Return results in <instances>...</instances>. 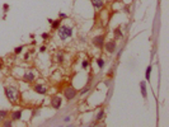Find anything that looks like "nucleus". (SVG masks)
<instances>
[{
  "instance_id": "f257e3e1",
  "label": "nucleus",
  "mask_w": 169,
  "mask_h": 127,
  "mask_svg": "<svg viewBox=\"0 0 169 127\" xmlns=\"http://www.w3.org/2000/svg\"><path fill=\"white\" fill-rule=\"evenodd\" d=\"M4 94L6 97L9 102L12 104H18L19 103V99H21V93H19V88L18 85H14V84H8L4 86Z\"/></svg>"
},
{
  "instance_id": "f03ea898",
  "label": "nucleus",
  "mask_w": 169,
  "mask_h": 127,
  "mask_svg": "<svg viewBox=\"0 0 169 127\" xmlns=\"http://www.w3.org/2000/svg\"><path fill=\"white\" fill-rule=\"evenodd\" d=\"M72 27L70 26H60L59 27V37L61 41H68L69 38L72 37Z\"/></svg>"
},
{
  "instance_id": "7ed1b4c3",
  "label": "nucleus",
  "mask_w": 169,
  "mask_h": 127,
  "mask_svg": "<svg viewBox=\"0 0 169 127\" xmlns=\"http://www.w3.org/2000/svg\"><path fill=\"white\" fill-rule=\"evenodd\" d=\"M78 95V90L72 86H66L64 89V98L66 99L68 102H71L72 99H75Z\"/></svg>"
},
{
  "instance_id": "20e7f679",
  "label": "nucleus",
  "mask_w": 169,
  "mask_h": 127,
  "mask_svg": "<svg viewBox=\"0 0 169 127\" xmlns=\"http://www.w3.org/2000/svg\"><path fill=\"white\" fill-rule=\"evenodd\" d=\"M103 47L107 53H115L116 50H117V42H116V39H109V41L104 42Z\"/></svg>"
},
{
  "instance_id": "39448f33",
  "label": "nucleus",
  "mask_w": 169,
  "mask_h": 127,
  "mask_svg": "<svg viewBox=\"0 0 169 127\" xmlns=\"http://www.w3.org/2000/svg\"><path fill=\"white\" fill-rule=\"evenodd\" d=\"M104 42H106V38H104L103 35L94 36V37H93V39H92L93 46H94V47H97V48H103Z\"/></svg>"
},
{
  "instance_id": "423d86ee",
  "label": "nucleus",
  "mask_w": 169,
  "mask_h": 127,
  "mask_svg": "<svg viewBox=\"0 0 169 127\" xmlns=\"http://www.w3.org/2000/svg\"><path fill=\"white\" fill-rule=\"evenodd\" d=\"M36 78H37V76H36V72L33 71V70H27L22 76L23 81H26V83H33L36 80Z\"/></svg>"
},
{
  "instance_id": "0eeeda50",
  "label": "nucleus",
  "mask_w": 169,
  "mask_h": 127,
  "mask_svg": "<svg viewBox=\"0 0 169 127\" xmlns=\"http://www.w3.org/2000/svg\"><path fill=\"white\" fill-rule=\"evenodd\" d=\"M22 116H23V111H22V109H14V111L9 112V118H10L13 122L21 121Z\"/></svg>"
},
{
  "instance_id": "6e6552de",
  "label": "nucleus",
  "mask_w": 169,
  "mask_h": 127,
  "mask_svg": "<svg viewBox=\"0 0 169 127\" xmlns=\"http://www.w3.org/2000/svg\"><path fill=\"white\" fill-rule=\"evenodd\" d=\"M61 106H62V98L60 95H54L51 98V107L54 109H56V111H57V109H60L61 108Z\"/></svg>"
},
{
  "instance_id": "1a4fd4ad",
  "label": "nucleus",
  "mask_w": 169,
  "mask_h": 127,
  "mask_svg": "<svg viewBox=\"0 0 169 127\" xmlns=\"http://www.w3.org/2000/svg\"><path fill=\"white\" fill-rule=\"evenodd\" d=\"M33 92L34 93H37V94H39V95H46L47 94V86L46 85H43V84H34L33 85Z\"/></svg>"
},
{
  "instance_id": "9d476101",
  "label": "nucleus",
  "mask_w": 169,
  "mask_h": 127,
  "mask_svg": "<svg viewBox=\"0 0 169 127\" xmlns=\"http://www.w3.org/2000/svg\"><path fill=\"white\" fill-rule=\"evenodd\" d=\"M92 81H93V78H92V75H90V76H89L88 83L81 88V90H80V95H85V94H87V93L89 92V90L92 89Z\"/></svg>"
},
{
  "instance_id": "9b49d317",
  "label": "nucleus",
  "mask_w": 169,
  "mask_h": 127,
  "mask_svg": "<svg viewBox=\"0 0 169 127\" xmlns=\"http://www.w3.org/2000/svg\"><path fill=\"white\" fill-rule=\"evenodd\" d=\"M92 1V5L95 10H101L104 5V0H90Z\"/></svg>"
},
{
  "instance_id": "f8f14e48",
  "label": "nucleus",
  "mask_w": 169,
  "mask_h": 127,
  "mask_svg": "<svg viewBox=\"0 0 169 127\" xmlns=\"http://www.w3.org/2000/svg\"><path fill=\"white\" fill-rule=\"evenodd\" d=\"M55 61L59 64V65H61V64H64L65 61V53L62 51H57L56 52V56H55Z\"/></svg>"
},
{
  "instance_id": "ddd939ff",
  "label": "nucleus",
  "mask_w": 169,
  "mask_h": 127,
  "mask_svg": "<svg viewBox=\"0 0 169 127\" xmlns=\"http://www.w3.org/2000/svg\"><path fill=\"white\" fill-rule=\"evenodd\" d=\"M104 116H106V112H104V109L103 108H101V109H98V112H97V115H95V122L99 123L101 121H103L104 119Z\"/></svg>"
},
{
  "instance_id": "4468645a",
  "label": "nucleus",
  "mask_w": 169,
  "mask_h": 127,
  "mask_svg": "<svg viewBox=\"0 0 169 127\" xmlns=\"http://www.w3.org/2000/svg\"><path fill=\"white\" fill-rule=\"evenodd\" d=\"M140 92L141 95L144 97L145 99L148 98V88H146V81H140Z\"/></svg>"
},
{
  "instance_id": "2eb2a0df",
  "label": "nucleus",
  "mask_w": 169,
  "mask_h": 127,
  "mask_svg": "<svg viewBox=\"0 0 169 127\" xmlns=\"http://www.w3.org/2000/svg\"><path fill=\"white\" fill-rule=\"evenodd\" d=\"M113 36H115V39H121L122 37H123V33H122V31H121L120 27L115 28V31H113Z\"/></svg>"
},
{
  "instance_id": "dca6fc26",
  "label": "nucleus",
  "mask_w": 169,
  "mask_h": 127,
  "mask_svg": "<svg viewBox=\"0 0 169 127\" xmlns=\"http://www.w3.org/2000/svg\"><path fill=\"white\" fill-rule=\"evenodd\" d=\"M9 117V111L8 109H0V123L4 121L5 118Z\"/></svg>"
},
{
  "instance_id": "f3484780",
  "label": "nucleus",
  "mask_w": 169,
  "mask_h": 127,
  "mask_svg": "<svg viewBox=\"0 0 169 127\" xmlns=\"http://www.w3.org/2000/svg\"><path fill=\"white\" fill-rule=\"evenodd\" d=\"M60 26H61V19L60 18L55 19V21H52V23H51V29H54V31H57Z\"/></svg>"
},
{
  "instance_id": "a211bd4d",
  "label": "nucleus",
  "mask_w": 169,
  "mask_h": 127,
  "mask_svg": "<svg viewBox=\"0 0 169 127\" xmlns=\"http://www.w3.org/2000/svg\"><path fill=\"white\" fill-rule=\"evenodd\" d=\"M0 125H1L3 127H12V126H14V122H13L12 119L8 117V118H5L4 121H3L1 123H0Z\"/></svg>"
},
{
  "instance_id": "6ab92c4d",
  "label": "nucleus",
  "mask_w": 169,
  "mask_h": 127,
  "mask_svg": "<svg viewBox=\"0 0 169 127\" xmlns=\"http://www.w3.org/2000/svg\"><path fill=\"white\" fill-rule=\"evenodd\" d=\"M151 71H153V68H151L150 65L146 68V71H145V79H146V81L150 80V76H151Z\"/></svg>"
},
{
  "instance_id": "aec40b11",
  "label": "nucleus",
  "mask_w": 169,
  "mask_h": 127,
  "mask_svg": "<svg viewBox=\"0 0 169 127\" xmlns=\"http://www.w3.org/2000/svg\"><path fill=\"white\" fill-rule=\"evenodd\" d=\"M95 62H97V65H98V68L99 69H103L104 68V65H106V61L102 57H98L97 60H95Z\"/></svg>"
},
{
  "instance_id": "412c9836",
  "label": "nucleus",
  "mask_w": 169,
  "mask_h": 127,
  "mask_svg": "<svg viewBox=\"0 0 169 127\" xmlns=\"http://www.w3.org/2000/svg\"><path fill=\"white\" fill-rule=\"evenodd\" d=\"M89 68V60H83V62H81V69L83 70H88Z\"/></svg>"
},
{
  "instance_id": "4be33fe9",
  "label": "nucleus",
  "mask_w": 169,
  "mask_h": 127,
  "mask_svg": "<svg viewBox=\"0 0 169 127\" xmlns=\"http://www.w3.org/2000/svg\"><path fill=\"white\" fill-rule=\"evenodd\" d=\"M23 48H24V46H18V47H15L14 48V53H15V55H19V53H22Z\"/></svg>"
},
{
  "instance_id": "5701e85b",
  "label": "nucleus",
  "mask_w": 169,
  "mask_h": 127,
  "mask_svg": "<svg viewBox=\"0 0 169 127\" xmlns=\"http://www.w3.org/2000/svg\"><path fill=\"white\" fill-rule=\"evenodd\" d=\"M59 18H60L61 21H64V19H66V18H68V14H65V13L60 12V13H59Z\"/></svg>"
},
{
  "instance_id": "b1692460",
  "label": "nucleus",
  "mask_w": 169,
  "mask_h": 127,
  "mask_svg": "<svg viewBox=\"0 0 169 127\" xmlns=\"http://www.w3.org/2000/svg\"><path fill=\"white\" fill-rule=\"evenodd\" d=\"M50 37H51V36H50V33H42V39H45V41H47V39H50Z\"/></svg>"
},
{
  "instance_id": "393cba45",
  "label": "nucleus",
  "mask_w": 169,
  "mask_h": 127,
  "mask_svg": "<svg viewBox=\"0 0 169 127\" xmlns=\"http://www.w3.org/2000/svg\"><path fill=\"white\" fill-rule=\"evenodd\" d=\"M9 10V4H4V5H3V12H8Z\"/></svg>"
},
{
  "instance_id": "a878e982",
  "label": "nucleus",
  "mask_w": 169,
  "mask_h": 127,
  "mask_svg": "<svg viewBox=\"0 0 169 127\" xmlns=\"http://www.w3.org/2000/svg\"><path fill=\"white\" fill-rule=\"evenodd\" d=\"M70 118H71L70 116H66V117H64V122H65V123H66V122H69V121H70Z\"/></svg>"
},
{
  "instance_id": "bb28decb",
  "label": "nucleus",
  "mask_w": 169,
  "mask_h": 127,
  "mask_svg": "<svg viewBox=\"0 0 169 127\" xmlns=\"http://www.w3.org/2000/svg\"><path fill=\"white\" fill-rule=\"evenodd\" d=\"M24 60H26V61H28V60H29V53L28 52L24 53Z\"/></svg>"
},
{
  "instance_id": "cd10ccee",
  "label": "nucleus",
  "mask_w": 169,
  "mask_h": 127,
  "mask_svg": "<svg viewBox=\"0 0 169 127\" xmlns=\"http://www.w3.org/2000/svg\"><path fill=\"white\" fill-rule=\"evenodd\" d=\"M46 51V46H41V48H39V52H45Z\"/></svg>"
},
{
  "instance_id": "c85d7f7f",
  "label": "nucleus",
  "mask_w": 169,
  "mask_h": 127,
  "mask_svg": "<svg viewBox=\"0 0 169 127\" xmlns=\"http://www.w3.org/2000/svg\"><path fill=\"white\" fill-rule=\"evenodd\" d=\"M3 70V62H0V71Z\"/></svg>"
}]
</instances>
